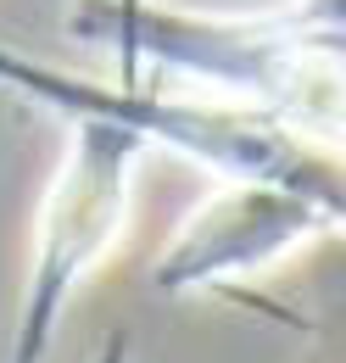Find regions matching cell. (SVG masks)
I'll return each mask as SVG.
<instances>
[{
  "label": "cell",
  "mask_w": 346,
  "mask_h": 363,
  "mask_svg": "<svg viewBox=\"0 0 346 363\" xmlns=\"http://www.w3.org/2000/svg\"><path fill=\"white\" fill-rule=\"evenodd\" d=\"M123 358H129V347H123V335H112V341L101 347V358H95V363H123Z\"/></svg>",
  "instance_id": "6"
},
{
  "label": "cell",
  "mask_w": 346,
  "mask_h": 363,
  "mask_svg": "<svg viewBox=\"0 0 346 363\" xmlns=\"http://www.w3.org/2000/svg\"><path fill=\"white\" fill-rule=\"evenodd\" d=\"M335 218L285 184H229L179 229L162 263L157 285L162 291H190V285H218L229 274H252L268 257L291 252L313 229H330Z\"/></svg>",
  "instance_id": "4"
},
{
  "label": "cell",
  "mask_w": 346,
  "mask_h": 363,
  "mask_svg": "<svg viewBox=\"0 0 346 363\" xmlns=\"http://www.w3.org/2000/svg\"><path fill=\"white\" fill-rule=\"evenodd\" d=\"M140 151H145V140L123 123L73 118V140H67L40 201L23 318H17V335H11V363H45L56 313L84 285V274L112 252L118 229L129 218V168L140 162Z\"/></svg>",
  "instance_id": "3"
},
{
  "label": "cell",
  "mask_w": 346,
  "mask_h": 363,
  "mask_svg": "<svg viewBox=\"0 0 346 363\" xmlns=\"http://www.w3.org/2000/svg\"><path fill=\"white\" fill-rule=\"evenodd\" d=\"M0 84L34 106L73 118L123 123L145 145H168L179 157L207 162L229 184H285L307 201H318L346 229V151L291 129L285 118L262 112L252 101L229 95H168L145 84H101L84 73L34 62L23 50L0 45Z\"/></svg>",
  "instance_id": "2"
},
{
  "label": "cell",
  "mask_w": 346,
  "mask_h": 363,
  "mask_svg": "<svg viewBox=\"0 0 346 363\" xmlns=\"http://www.w3.org/2000/svg\"><path fill=\"white\" fill-rule=\"evenodd\" d=\"M279 11L296 28H307V34H335V40H346V0H291Z\"/></svg>",
  "instance_id": "5"
},
{
  "label": "cell",
  "mask_w": 346,
  "mask_h": 363,
  "mask_svg": "<svg viewBox=\"0 0 346 363\" xmlns=\"http://www.w3.org/2000/svg\"><path fill=\"white\" fill-rule=\"evenodd\" d=\"M67 34L95 50H112L118 84H145V62L184 73L213 95L252 101L285 118L291 129L346 151V40L307 34L285 11L268 17H213L173 6H118L79 0Z\"/></svg>",
  "instance_id": "1"
},
{
  "label": "cell",
  "mask_w": 346,
  "mask_h": 363,
  "mask_svg": "<svg viewBox=\"0 0 346 363\" xmlns=\"http://www.w3.org/2000/svg\"><path fill=\"white\" fill-rule=\"evenodd\" d=\"M118 6H145V0H118Z\"/></svg>",
  "instance_id": "7"
}]
</instances>
